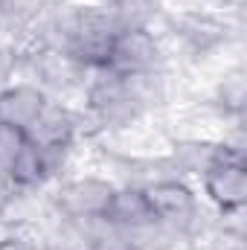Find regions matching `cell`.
Masks as SVG:
<instances>
[{"label":"cell","mask_w":247,"mask_h":250,"mask_svg":"<svg viewBox=\"0 0 247 250\" xmlns=\"http://www.w3.org/2000/svg\"><path fill=\"white\" fill-rule=\"evenodd\" d=\"M245 73L236 67L230 73H224V79L218 82V90H215V102L221 105L224 114H233V117H242L245 111Z\"/></svg>","instance_id":"30bf717a"},{"label":"cell","mask_w":247,"mask_h":250,"mask_svg":"<svg viewBox=\"0 0 247 250\" xmlns=\"http://www.w3.org/2000/svg\"><path fill=\"white\" fill-rule=\"evenodd\" d=\"M0 250H41L35 239L23 236V233H6L0 236Z\"/></svg>","instance_id":"7c38bea8"},{"label":"cell","mask_w":247,"mask_h":250,"mask_svg":"<svg viewBox=\"0 0 247 250\" xmlns=\"http://www.w3.org/2000/svg\"><path fill=\"white\" fill-rule=\"evenodd\" d=\"M50 93L38 82H12L0 87V125L23 131L35 123L41 108L47 105Z\"/></svg>","instance_id":"52a82bcc"},{"label":"cell","mask_w":247,"mask_h":250,"mask_svg":"<svg viewBox=\"0 0 247 250\" xmlns=\"http://www.w3.org/2000/svg\"><path fill=\"white\" fill-rule=\"evenodd\" d=\"M105 218L114 221L117 227H123L125 233H131V236L157 224L154 215H151V209H148V201H145L143 187H117L114 201H111V209H108Z\"/></svg>","instance_id":"9c48e42d"},{"label":"cell","mask_w":247,"mask_h":250,"mask_svg":"<svg viewBox=\"0 0 247 250\" xmlns=\"http://www.w3.org/2000/svg\"><path fill=\"white\" fill-rule=\"evenodd\" d=\"M105 70L117 76H145V73H160L163 70V47L154 29H120Z\"/></svg>","instance_id":"277c9868"},{"label":"cell","mask_w":247,"mask_h":250,"mask_svg":"<svg viewBox=\"0 0 247 250\" xmlns=\"http://www.w3.org/2000/svg\"><path fill=\"white\" fill-rule=\"evenodd\" d=\"M93 3H105V6H111V3H117V0H93Z\"/></svg>","instance_id":"5bb4252c"},{"label":"cell","mask_w":247,"mask_h":250,"mask_svg":"<svg viewBox=\"0 0 247 250\" xmlns=\"http://www.w3.org/2000/svg\"><path fill=\"white\" fill-rule=\"evenodd\" d=\"M79 131H82V114L76 108H70L64 99L50 96L23 137H26V143H32L35 148H41L47 154H67L73 148Z\"/></svg>","instance_id":"5b68a950"},{"label":"cell","mask_w":247,"mask_h":250,"mask_svg":"<svg viewBox=\"0 0 247 250\" xmlns=\"http://www.w3.org/2000/svg\"><path fill=\"white\" fill-rule=\"evenodd\" d=\"M148 209L160 227H166L175 236L192 233L198 224V195L181 178H157L143 184Z\"/></svg>","instance_id":"3957f363"},{"label":"cell","mask_w":247,"mask_h":250,"mask_svg":"<svg viewBox=\"0 0 247 250\" xmlns=\"http://www.w3.org/2000/svg\"><path fill=\"white\" fill-rule=\"evenodd\" d=\"M0 218H3V198H0Z\"/></svg>","instance_id":"9a60e30c"},{"label":"cell","mask_w":247,"mask_h":250,"mask_svg":"<svg viewBox=\"0 0 247 250\" xmlns=\"http://www.w3.org/2000/svg\"><path fill=\"white\" fill-rule=\"evenodd\" d=\"M50 178H53L50 154L41 151V148H35L32 143H23L21 151L15 154V160H12L9 169H6L3 187L15 189V192H32V189L44 187Z\"/></svg>","instance_id":"ba28073f"},{"label":"cell","mask_w":247,"mask_h":250,"mask_svg":"<svg viewBox=\"0 0 247 250\" xmlns=\"http://www.w3.org/2000/svg\"><path fill=\"white\" fill-rule=\"evenodd\" d=\"M201 181H204V195L209 198V204L215 209H221L224 215L245 209V204H247V166H245V154H242L239 146L221 143L218 146V154L201 172Z\"/></svg>","instance_id":"6da1fadb"},{"label":"cell","mask_w":247,"mask_h":250,"mask_svg":"<svg viewBox=\"0 0 247 250\" xmlns=\"http://www.w3.org/2000/svg\"><path fill=\"white\" fill-rule=\"evenodd\" d=\"M47 3L50 0H0V9H3V15L9 21V29L12 26H23L26 29L47 9Z\"/></svg>","instance_id":"8fae6325"},{"label":"cell","mask_w":247,"mask_h":250,"mask_svg":"<svg viewBox=\"0 0 247 250\" xmlns=\"http://www.w3.org/2000/svg\"><path fill=\"white\" fill-rule=\"evenodd\" d=\"M114 192H117V184H111L108 178L82 175V178L62 181L50 195V204L64 224H82V221L105 218L111 209Z\"/></svg>","instance_id":"7a4b0ae2"},{"label":"cell","mask_w":247,"mask_h":250,"mask_svg":"<svg viewBox=\"0 0 247 250\" xmlns=\"http://www.w3.org/2000/svg\"><path fill=\"white\" fill-rule=\"evenodd\" d=\"M169 32L184 44L189 53L204 56L212 53L215 47L227 44L230 38V23L224 15L209 12V9H186L169 18Z\"/></svg>","instance_id":"8992f818"},{"label":"cell","mask_w":247,"mask_h":250,"mask_svg":"<svg viewBox=\"0 0 247 250\" xmlns=\"http://www.w3.org/2000/svg\"><path fill=\"white\" fill-rule=\"evenodd\" d=\"M6 32H9V21H6V15H3V9H0V44H3Z\"/></svg>","instance_id":"4fadbf2b"}]
</instances>
